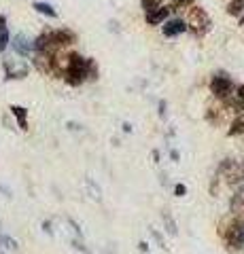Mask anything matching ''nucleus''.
Here are the masks:
<instances>
[{"instance_id": "1", "label": "nucleus", "mask_w": 244, "mask_h": 254, "mask_svg": "<svg viewBox=\"0 0 244 254\" xmlns=\"http://www.w3.org/2000/svg\"><path fill=\"white\" fill-rule=\"evenodd\" d=\"M64 81L73 87H79L87 81V58H83V55H79V53H68Z\"/></svg>"}, {"instance_id": "2", "label": "nucleus", "mask_w": 244, "mask_h": 254, "mask_svg": "<svg viewBox=\"0 0 244 254\" xmlns=\"http://www.w3.org/2000/svg\"><path fill=\"white\" fill-rule=\"evenodd\" d=\"M187 30L191 32L193 36H206L208 32H210V26H212V21L208 17V13L202 9V6H191V11H189V17H187Z\"/></svg>"}, {"instance_id": "3", "label": "nucleus", "mask_w": 244, "mask_h": 254, "mask_svg": "<svg viewBox=\"0 0 244 254\" xmlns=\"http://www.w3.org/2000/svg\"><path fill=\"white\" fill-rule=\"evenodd\" d=\"M221 235L227 244V250L244 248V218H236L227 229H221Z\"/></svg>"}, {"instance_id": "4", "label": "nucleus", "mask_w": 244, "mask_h": 254, "mask_svg": "<svg viewBox=\"0 0 244 254\" xmlns=\"http://www.w3.org/2000/svg\"><path fill=\"white\" fill-rule=\"evenodd\" d=\"M219 178H223L227 185L238 187L244 180L242 178V165H238V161H234V159H223L221 165H219Z\"/></svg>"}, {"instance_id": "5", "label": "nucleus", "mask_w": 244, "mask_h": 254, "mask_svg": "<svg viewBox=\"0 0 244 254\" xmlns=\"http://www.w3.org/2000/svg\"><path fill=\"white\" fill-rule=\"evenodd\" d=\"M210 91L215 98L225 100V98H230V95H234V83L225 76H212L210 78Z\"/></svg>"}, {"instance_id": "6", "label": "nucleus", "mask_w": 244, "mask_h": 254, "mask_svg": "<svg viewBox=\"0 0 244 254\" xmlns=\"http://www.w3.org/2000/svg\"><path fill=\"white\" fill-rule=\"evenodd\" d=\"M51 38H53V45H56L60 51L64 49V47H70V45L77 43V34H75L73 30H68V28L51 30Z\"/></svg>"}, {"instance_id": "7", "label": "nucleus", "mask_w": 244, "mask_h": 254, "mask_svg": "<svg viewBox=\"0 0 244 254\" xmlns=\"http://www.w3.org/2000/svg\"><path fill=\"white\" fill-rule=\"evenodd\" d=\"M2 68H4V78H26L30 68L21 62H11V60H4L2 62Z\"/></svg>"}, {"instance_id": "8", "label": "nucleus", "mask_w": 244, "mask_h": 254, "mask_svg": "<svg viewBox=\"0 0 244 254\" xmlns=\"http://www.w3.org/2000/svg\"><path fill=\"white\" fill-rule=\"evenodd\" d=\"M11 47L19 58H30V53H32V43L26 38V34H15L11 38Z\"/></svg>"}, {"instance_id": "9", "label": "nucleus", "mask_w": 244, "mask_h": 254, "mask_svg": "<svg viewBox=\"0 0 244 254\" xmlns=\"http://www.w3.org/2000/svg\"><path fill=\"white\" fill-rule=\"evenodd\" d=\"M230 212L234 216H244V185H238V190L232 195L230 199Z\"/></svg>"}, {"instance_id": "10", "label": "nucleus", "mask_w": 244, "mask_h": 254, "mask_svg": "<svg viewBox=\"0 0 244 254\" xmlns=\"http://www.w3.org/2000/svg\"><path fill=\"white\" fill-rule=\"evenodd\" d=\"M170 6H160V9H155V11H151V13H145V19H147V23L149 26H160V23H163L168 19V15H170Z\"/></svg>"}, {"instance_id": "11", "label": "nucleus", "mask_w": 244, "mask_h": 254, "mask_svg": "<svg viewBox=\"0 0 244 254\" xmlns=\"http://www.w3.org/2000/svg\"><path fill=\"white\" fill-rule=\"evenodd\" d=\"M34 66L38 72L43 74H51V62H53V53H36L34 55Z\"/></svg>"}, {"instance_id": "12", "label": "nucleus", "mask_w": 244, "mask_h": 254, "mask_svg": "<svg viewBox=\"0 0 244 254\" xmlns=\"http://www.w3.org/2000/svg\"><path fill=\"white\" fill-rule=\"evenodd\" d=\"M185 30H187V23L183 19H170L163 23V36H168V38L183 34Z\"/></svg>"}, {"instance_id": "13", "label": "nucleus", "mask_w": 244, "mask_h": 254, "mask_svg": "<svg viewBox=\"0 0 244 254\" xmlns=\"http://www.w3.org/2000/svg\"><path fill=\"white\" fill-rule=\"evenodd\" d=\"M11 115L17 119V125H19V129L26 131L28 129V108H23V106H17V104H13L11 106Z\"/></svg>"}, {"instance_id": "14", "label": "nucleus", "mask_w": 244, "mask_h": 254, "mask_svg": "<svg viewBox=\"0 0 244 254\" xmlns=\"http://www.w3.org/2000/svg\"><path fill=\"white\" fill-rule=\"evenodd\" d=\"M206 121L210 123V125H221L223 123V108H219V106H208V110H206Z\"/></svg>"}, {"instance_id": "15", "label": "nucleus", "mask_w": 244, "mask_h": 254, "mask_svg": "<svg viewBox=\"0 0 244 254\" xmlns=\"http://www.w3.org/2000/svg\"><path fill=\"white\" fill-rule=\"evenodd\" d=\"M32 9H34L36 13H41V15H47V17H51V19L58 17V11L53 9L49 2H32Z\"/></svg>"}, {"instance_id": "16", "label": "nucleus", "mask_w": 244, "mask_h": 254, "mask_svg": "<svg viewBox=\"0 0 244 254\" xmlns=\"http://www.w3.org/2000/svg\"><path fill=\"white\" fill-rule=\"evenodd\" d=\"M227 133H230V136H244V115H238L234 119Z\"/></svg>"}, {"instance_id": "17", "label": "nucleus", "mask_w": 244, "mask_h": 254, "mask_svg": "<svg viewBox=\"0 0 244 254\" xmlns=\"http://www.w3.org/2000/svg\"><path fill=\"white\" fill-rule=\"evenodd\" d=\"M162 220H163V227H166V231H168L170 235H176V233H178V227H176L174 218H172L170 210H163V212H162Z\"/></svg>"}, {"instance_id": "18", "label": "nucleus", "mask_w": 244, "mask_h": 254, "mask_svg": "<svg viewBox=\"0 0 244 254\" xmlns=\"http://www.w3.org/2000/svg\"><path fill=\"white\" fill-rule=\"evenodd\" d=\"M85 187H87L89 197H91L93 201H102V190H100V187H98L91 178H85Z\"/></svg>"}, {"instance_id": "19", "label": "nucleus", "mask_w": 244, "mask_h": 254, "mask_svg": "<svg viewBox=\"0 0 244 254\" xmlns=\"http://www.w3.org/2000/svg\"><path fill=\"white\" fill-rule=\"evenodd\" d=\"M227 13L234 15V17H240L244 13V0H230L227 2Z\"/></svg>"}, {"instance_id": "20", "label": "nucleus", "mask_w": 244, "mask_h": 254, "mask_svg": "<svg viewBox=\"0 0 244 254\" xmlns=\"http://www.w3.org/2000/svg\"><path fill=\"white\" fill-rule=\"evenodd\" d=\"M223 102H225V106L230 110H234L236 115H244V102L242 100H232V95H230V98H225Z\"/></svg>"}, {"instance_id": "21", "label": "nucleus", "mask_w": 244, "mask_h": 254, "mask_svg": "<svg viewBox=\"0 0 244 254\" xmlns=\"http://www.w3.org/2000/svg\"><path fill=\"white\" fill-rule=\"evenodd\" d=\"M9 43H11L9 30H6V26H0V53H4V49L9 47Z\"/></svg>"}, {"instance_id": "22", "label": "nucleus", "mask_w": 244, "mask_h": 254, "mask_svg": "<svg viewBox=\"0 0 244 254\" xmlns=\"http://www.w3.org/2000/svg\"><path fill=\"white\" fill-rule=\"evenodd\" d=\"M162 4H163V0H143V11L145 13H151L155 9H160Z\"/></svg>"}, {"instance_id": "23", "label": "nucleus", "mask_w": 244, "mask_h": 254, "mask_svg": "<svg viewBox=\"0 0 244 254\" xmlns=\"http://www.w3.org/2000/svg\"><path fill=\"white\" fill-rule=\"evenodd\" d=\"M0 246H4V248H9V250H17V242L9 235H2V233H0Z\"/></svg>"}, {"instance_id": "24", "label": "nucleus", "mask_w": 244, "mask_h": 254, "mask_svg": "<svg viewBox=\"0 0 244 254\" xmlns=\"http://www.w3.org/2000/svg\"><path fill=\"white\" fill-rule=\"evenodd\" d=\"M87 78L89 81H96L98 78V66H96V62L89 58H87Z\"/></svg>"}, {"instance_id": "25", "label": "nucleus", "mask_w": 244, "mask_h": 254, "mask_svg": "<svg viewBox=\"0 0 244 254\" xmlns=\"http://www.w3.org/2000/svg\"><path fill=\"white\" fill-rule=\"evenodd\" d=\"M195 0H176L174 6H170V9H187V6H191Z\"/></svg>"}, {"instance_id": "26", "label": "nucleus", "mask_w": 244, "mask_h": 254, "mask_svg": "<svg viewBox=\"0 0 244 254\" xmlns=\"http://www.w3.org/2000/svg\"><path fill=\"white\" fill-rule=\"evenodd\" d=\"M174 193H176V197H185L187 195V187L185 185H176L174 187Z\"/></svg>"}, {"instance_id": "27", "label": "nucleus", "mask_w": 244, "mask_h": 254, "mask_svg": "<svg viewBox=\"0 0 244 254\" xmlns=\"http://www.w3.org/2000/svg\"><path fill=\"white\" fill-rule=\"evenodd\" d=\"M151 233H153V237H155V240H157V244H160V246H162V248H163V246H166V244H163V240H162V235H160V231H157V229H151Z\"/></svg>"}, {"instance_id": "28", "label": "nucleus", "mask_w": 244, "mask_h": 254, "mask_svg": "<svg viewBox=\"0 0 244 254\" xmlns=\"http://www.w3.org/2000/svg\"><path fill=\"white\" fill-rule=\"evenodd\" d=\"M236 91H238V98L244 102V85H240V87H238V89H236Z\"/></svg>"}, {"instance_id": "29", "label": "nucleus", "mask_w": 244, "mask_h": 254, "mask_svg": "<svg viewBox=\"0 0 244 254\" xmlns=\"http://www.w3.org/2000/svg\"><path fill=\"white\" fill-rule=\"evenodd\" d=\"M43 229H45V231L51 235V222H43Z\"/></svg>"}, {"instance_id": "30", "label": "nucleus", "mask_w": 244, "mask_h": 254, "mask_svg": "<svg viewBox=\"0 0 244 254\" xmlns=\"http://www.w3.org/2000/svg\"><path fill=\"white\" fill-rule=\"evenodd\" d=\"M138 248L143 250V252H147V250H149V246H147V242H140V244H138Z\"/></svg>"}, {"instance_id": "31", "label": "nucleus", "mask_w": 244, "mask_h": 254, "mask_svg": "<svg viewBox=\"0 0 244 254\" xmlns=\"http://www.w3.org/2000/svg\"><path fill=\"white\" fill-rule=\"evenodd\" d=\"M160 115L163 117V115H166V104H163V102H162V104H160Z\"/></svg>"}, {"instance_id": "32", "label": "nucleus", "mask_w": 244, "mask_h": 254, "mask_svg": "<svg viewBox=\"0 0 244 254\" xmlns=\"http://www.w3.org/2000/svg\"><path fill=\"white\" fill-rule=\"evenodd\" d=\"M123 131H132V125L130 123H123Z\"/></svg>"}, {"instance_id": "33", "label": "nucleus", "mask_w": 244, "mask_h": 254, "mask_svg": "<svg viewBox=\"0 0 244 254\" xmlns=\"http://www.w3.org/2000/svg\"><path fill=\"white\" fill-rule=\"evenodd\" d=\"M0 26H6V19L2 17V15H0Z\"/></svg>"}, {"instance_id": "34", "label": "nucleus", "mask_w": 244, "mask_h": 254, "mask_svg": "<svg viewBox=\"0 0 244 254\" xmlns=\"http://www.w3.org/2000/svg\"><path fill=\"white\" fill-rule=\"evenodd\" d=\"M242 178H244V163H242Z\"/></svg>"}, {"instance_id": "35", "label": "nucleus", "mask_w": 244, "mask_h": 254, "mask_svg": "<svg viewBox=\"0 0 244 254\" xmlns=\"http://www.w3.org/2000/svg\"><path fill=\"white\" fill-rule=\"evenodd\" d=\"M240 23H242V26H244V17H242V19H240Z\"/></svg>"}]
</instances>
